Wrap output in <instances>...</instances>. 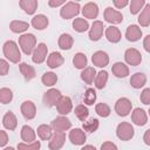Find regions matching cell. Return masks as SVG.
<instances>
[{"label":"cell","mask_w":150,"mask_h":150,"mask_svg":"<svg viewBox=\"0 0 150 150\" xmlns=\"http://www.w3.org/2000/svg\"><path fill=\"white\" fill-rule=\"evenodd\" d=\"M48 23H49V20H48V18H47L45 14L34 15L33 19H32V21H30V25H32L35 29H38V30H42V29L47 28Z\"/></svg>","instance_id":"obj_26"},{"label":"cell","mask_w":150,"mask_h":150,"mask_svg":"<svg viewBox=\"0 0 150 150\" xmlns=\"http://www.w3.org/2000/svg\"><path fill=\"white\" fill-rule=\"evenodd\" d=\"M143 48L145 49V52L150 53V34H148L143 39Z\"/></svg>","instance_id":"obj_51"},{"label":"cell","mask_w":150,"mask_h":150,"mask_svg":"<svg viewBox=\"0 0 150 150\" xmlns=\"http://www.w3.org/2000/svg\"><path fill=\"white\" fill-rule=\"evenodd\" d=\"M41 82L46 87H53L57 82V75L53 71H46L41 77Z\"/></svg>","instance_id":"obj_38"},{"label":"cell","mask_w":150,"mask_h":150,"mask_svg":"<svg viewBox=\"0 0 150 150\" xmlns=\"http://www.w3.org/2000/svg\"><path fill=\"white\" fill-rule=\"evenodd\" d=\"M19 6L21 7V9H23V12L26 14L32 15L38 9L39 2H38V0H20L19 1Z\"/></svg>","instance_id":"obj_27"},{"label":"cell","mask_w":150,"mask_h":150,"mask_svg":"<svg viewBox=\"0 0 150 150\" xmlns=\"http://www.w3.org/2000/svg\"><path fill=\"white\" fill-rule=\"evenodd\" d=\"M52 128L54 131H60V132H64L67 130H69L71 128V122L68 117L66 116H57L56 118H54L50 123Z\"/></svg>","instance_id":"obj_10"},{"label":"cell","mask_w":150,"mask_h":150,"mask_svg":"<svg viewBox=\"0 0 150 150\" xmlns=\"http://www.w3.org/2000/svg\"><path fill=\"white\" fill-rule=\"evenodd\" d=\"M36 134L38 136L40 137V139L42 141H49L53 136V128L52 125H47V124H40L38 127V130H36Z\"/></svg>","instance_id":"obj_31"},{"label":"cell","mask_w":150,"mask_h":150,"mask_svg":"<svg viewBox=\"0 0 150 150\" xmlns=\"http://www.w3.org/2000/svg\"><path fill=\"white\" fill-rule=\"evenodd\" d=\"M66 142V134L60 132V131H54L52 138L48 142V148L49 150H60Z\"/></svg>","instance_id":"obj_14"},{"label":"cell","mask_w":150,"mask_h":150,"mask_svg":"<svg viewBox=\"0 0 150 150\" xmlns=\"http://www.w3.org/2000/svg\"><path fill=\"white\" fill-rule=\"evenodd\" d=\"M80 12H81V6H80L79 2L68 1V2H66L64 6L61 7V9H60V15H61L62 19L68 20V19H71V18L76 16Z\"/></svg>","instance_id":"obj_3"},{"label":"cell","mask_w":150,"mask_h":150,"mask_svg":"<svg viewBox=\"0 0 150 150\" xmlns=\"http://www.w3.org/2000/svg\"><path fill=\"white\" fill-rule=\"evenodd\" d=\"M112 74L118 79H124L129 75V67L123 62H115L111 66Z\"/></svg>","instance_id":"obj_25"},{"label":"cell","mask_w":150,"mask_h":150,"mask_svg":"<svg viewBox=\"0 0 150 150\" xmlns=\"http://www.w3.org/2000/svg\"><path fill=\"white\" fill-rule=\"evenodd\" d=\"M2 150H15L13 146H7V148H4Z\"/></svg>","instance_id":"obj_54"},{"label":"cell","mask_w":150,"mask_h":150,"mask_svg":"<svg viewBox=\"0 0 150 150\" xmlns=\"http://www.w3.org/2000/svg\"><path fill=\"white\" fill-rule=\"evenodd\" d=\"M8 70H9V63L5 59H1L0 60V75L1 76L7 75Z\"/></svg>","instance_id":"obj_46"},{"label":"cell","mask_w":150,"mask_h":150,"mask_svg":"<svg viewBox=\"0 0 150 150\" xmlns=\"http://www.w3.org/2000/svg\"><path fill=\"white\" fill-rule=\"evenodd\" d=\"M69 141L74 144V145H83L86 143L87 136H86V131L83 129L80 128H74L69 131Z\"/></svg>","instance_id":"obj_13"},{"label":"cell","mask_w":150,"mask_h":150,"mask_svg":"<svg viewBox=\"0 0 150 150\" xmlns=\"http://www.w3.org/2000/svg\"><path fill=\"white\" fill-rule=\"evenodd\" d=\"M19 70H20L21 75L23 76L25 81H27V82L30 81V80H33V79L36 76V70H35V68H34L33 66L26 63V62H21V63L19 64Z\"/></svg>","instance_id":"obj_22"},{"label":"cell","mask_w":150,"mask_h":150,"mask_svg":"<svg viewBox=\"0 0 150 150\" xmlns=\"http://www.w3.org/2000/svg\"><path fill=\"white\" fill-rule=\"evenodd\" d=\"M135 135V129L129 122H121L116 128V136L121 141H130Z\"/></svg>","instance_id":"obj_4"},{"label":"cell","mask_w":150,"mask_h":150,"mask_svg":"<svg viewBox=\"0 0 150 150\" xmlns=\"http://www.w3.org/2000/svg\"><path fill=\"white\" fill-rule=\"evenodd\" d=\"M131 120H132L134 124H136L138 127H143L148 123V114L142 108H135L131 111Z\"/></svg>","instance_id":"obj_16"},{"label":"cell","mask_w":150,"mask_h":150,"mask_svg":"<svg viewBox=\"0 0 150 150\" xmlns=\"http://www.w3.org/2000/svg\"><path fill=\"white\" fill-rule=\"evenodd\" d=\"M40 148H41L40 141H35L33 143L21 142L18 144V150H40Z\"/></svg>","instance_id":"obj_44"},{"label":"cell","mask_w":150,"mask_h":150,"mask_svg":"<svg viewBox=\"0 0 150 150\" xmlns=\"http://www.w3.org/2000/svg\"><path fill=\"white\" fill-rule=\"evenodd\" d=\"M61 96H62V95H61V91H60L59 89L50 88L49 90H47V91L43 94V96H42V102H43V104H45L46 107L52 108V107L56 105V103H57V101L60 100Z\"/></svg>","instance_id":"obj_7"},{"label":"cell","mask_w":150,"mask_h":150,"mask_svg":"<svg viewBox=\"0 0 150 150\" xmlns=\"http://www.w3.org/2000/svg\"><path fill=\"white\" fill-rule=\"evenodd\" d=\"M145 0H131L129 2V8H130V13L132 15H136L141 12V9L144 8L145 6Z\"/></svg>","instance_id":"obj_41"},{"label":"cell","mask_w":150,"mask_h":150,"mask_svg":"<svg viewBox=\"0 0 150 150\" xmlns=\"http://www.w3.org/2000/svg\"><path fill=\"white\" fill-rule=\"evenodd\" d=\"M20 136H21V139L25 143H33V142L36 141V132H35V130L32 127L27 125V124L21 128Z\"/></svg>","instance_id":"obj_24"},{"label":"cell","mask_w":150,"mask_h":150,"mask_svg":"<svg viewBox=\"0 0 150 150\" xmlns=\"http://www.w3.org/2000/svg\"><path fill=\"white\" fill-rule=\"evenodd\" d=\"M28 28H29V23L26 22V21H22V20H13V21H11V23H9V29H11L13 33H15V34L23 33V32H26Z\"/></svg>","instance_id":"obj_32"},{"label":"cell","mask_w":150,"mask_h":150,"mask_svg":"<svg viewBox=\"0 0 150 150\" xmlns=\"http://www.w3.org/2000/svg\"><path fill=\"white\" fill-rule=\"evenodd\" d=\"M96 101V90L94 88H88L83 95V103L86 105H93Z\"/></svg>","instance_id":"obj_40"},{"label":"cell","mask_w":150,"mask_h":150,"mask_svg":"<svg viewBox=\"0 0 150 150\" xmlns=\"http://www.w3.org/2000/svg\"><path fill=\"white\" fill-rule=\"evenodd\" d=\"M63 62H64V59H63L62 54L59 52H52L47 57V66L52 69L59 68L60 66L63 64Z\"/></svg>","instance_id":"obj_21"},{"label":"cell","mask_w":150,"mask_h":150,"mask_svg":"<svg viewBox=\"0 0 150 150\" xmlns=\"http://www.w3.org/2000/svg\"><path fill=\"white\" fill-rule=\"evenodd\" d=\"M2 125L4 128H6L7 130H15L16 127H18V120H16V116L14 115L13 111H7L4 117H2Z\"/></svg>","instance_id":"obj_23"},{"label":"cell","mask_w":150,"mask_h":150,"mask_svg":"<svg viewBox=\"0 0 150 150\" xmlns=\"http://www.w3.org/2000/svg\"><path fill=\"white\" fill-rule=\"evenodd\" d=\"M146 83V76L143 73H135L130 77V84L135 89H141Z\"/></svg>","instance_id":"obj_29"},{"label":"cell","mask_w":150,"mask_h":150,"mask_svg":"<svg viewBox=\"0 0 150 150\" xmlns=\"http://www.w3.org/2000/svg\"><path fill=\"white\" fill-rule=\"evenodd\" d=\"M47 54H48V47L46 43L40 42L36 48L34 49L33 54H32V61L36 64H41L47 60Z\"/></svg>","instance_id":"obj_6"},{"label":"cell","mask_w":150,"mask_h":150,"mask_svg":"<svg viewBox=\"0 0 150 150\" xmlns=\"http://www.w3.org/2000/svg\"><path fill=\"white\" fill-rule=\"evenodd\" d=\"M87 63H88V59L83 53H76L73 57V64L76 69H84L87 68Z\"/></svg>","instance_id":"obj_35"},{"label":"cell","mask_w":150,"mask_h":150,"mask_svg":"<svg viewBox=\"0 0 150 150\" xmlns=\"http://www.w3.org/2000/svg\"><path fill=\"white\" fill-rule=\"evenodd\" d=\"M142 29L137 25H130L127 27L125 30V38L130 42H136L142 38Z\"/></svg>","instance_id":"obj_19"},{"label":"cell","mask_w":150,"mask_h":150,"mask_svg":"<svg viewBox=\"0 0 150 150\" xmlns=\"http://www.w3.org/2000/svg\"><path fill=\"white\" fill-rule=\"evenodd\" d=\"M104 32H105L104 23L100 20H95L89 29V39L91 41H98L102 38Z\"/></svg>","instance_id":"obj_12"},{"label":"cell","mask_w":150,"mask_h":150,"mask_svg":"<svg viewBox=\"0 0 150 150\" xmlns=\"http://www.w3.org/2000/svg\"><path fill=\"white\" fill-rule=\"evenodd\" d=\"M148 114H149V116H150V108H149V110H148Z\"/></svg>","instance_id":"obj_55"},{"label":"cell","mask_w":150,"mask_h":150,"mask_svg":"<svg viewBox=\"0 0 150 150\" xmlns=\"http://www.w3.org/2000/svg\"><path fill=\"white\" fill-rule=\"evenodd\" d=\"M107 82H108V73L105 70H100L96 74V77L94 81L96 89H103L105 87Z\"/></svg>","instance_id":"obj_36"},{"label":"cell","mask_w":150,"mask_h":150,"mask_svg":"<svg viewBox=\"0 0 150 150\" xmlns=\"http://www.w3.org/2000/svg\"><path fill=\"white\" fill-rule=\"evenodd\" d=\"M143 142L150 146V129H148L143 135Z\"/></svg>","instance_id":"obj_52"},{"label":"cell","mask_w":150,"mask_h":150,"mask_svg":"<svg viewBox=\"0 0 150 150\" xmlns=\"http://www.w3.org/2000/svg\"><path fill=\"white\" fill-rule=\"evenodd\" d=\"M2 53H4V56L12 63H19L21 60V52L19 49V46L13 40H7L4 43Z\"/></svg>","instance_id":"obj_1"},{"label":"cell","mask_w":150,"mask_h":150,"mask_svg":"<svg viewBox=\"0 0 150 150\" xmlns=\"http://www.w3.org/2000/svg\"><path fill=\"white\" fill-rule=\"evenodd\" d=\"M124 60L129 66L137 67L142 62V54L136 48H128L124 52Z\"/></svg>","instance_id":"obj_9"},{"label":"cell","mask_w":150,"mask_h":150,"mask_svg":"<svg viewBox=\"0 0 150 150\" xmlns=\"http://www.w3.org/2000/svg\"><path fill=\"white\" fill-rule=\"evenodd\" d=\"M104 35L107 38V40L111 43H117L120 42L121 38H122V34H121V30L116 27V26H109V27H105V32H104Z\"/></svg>","instance_id":"obj_20"},{"label":"cell","mask_w":150,"mask_h":150,"mask_svg":"<svg viewBox=\"0 0 150 150\" xmlns=\"http://www.w3.org/2000/svg\"><path fill=\"white\" fill-rule=\"evenodd\" d=\"M103 18L107 22L111 23L112 26L114 25H118L123 21V15L120 11L112 8V7H107L104 9V13H103Z\"/></svg>","instance_id":"obj_8"},{"label":"cell","mask_w":150,"mask_h":150,"mask_svg":"<svg viewBox=\"0 0 150 150\" xmlns=\"http://www.w3.org/2000/svg\"><path fill=\"white\" fill-rule=\"evenodd\" d=\"M81 150H97L94 145H90V144H87V145H83L81 148Z\"/></svg>","instance_id":"obj_53"},{"label":"cell","mask_w":150,"mask_h":150,"mask_svg":"<svg viewBox=\"0 0 150 150\" xmlns=\"http://www.w3.org/2000/svg\"><path fill=\"white\" fill-rule=\"evenodd\" d=\"M56 110L57 112L61 115V116H66L68 115L69 112H71L73 110V102H71V98L69 96H61L60 100L57 101L56 103Z\"/></svg>","instance_id":"obj_11"},{"label":"cell","mask_w":150,"mask_h":150,"mask_svg":"<svg viewBox=\"0 0 150 150\" xmlns=\"http://www.w3.org/2000/svg\"><path fill=\"white\" fill-rule=\"evenodd\" d=\"M96 70L94 67H87L84 68L82 71H81V79L84 83L87 84H91L94 81H95V77H96Z\"/></svg>","instance_id":"obj_33"},{"label":"cell","mask_w":150,"mask_h":150,"mask_svg":"<svg viewBox=\"0 0 150 150\" xmlns=\"http://www.w3.org/2000/svg\"><path fill=\"white\" fill-rule=\"evenodd\" d=\"M73 28L77 33H84L86 30L90 29L89 28V22L84 18H76L73 20Z\"/></svg>","instance_id":"obj_34"},{"label":"cell","mask_w":150,"mask_h":150,"mask_svg":"<svg viewBox=\"0 0 150 150\" xmlns=\"http://www.w3.org/2000/svg\"><path fill=\"white\" fill-rule=\"evenodd\" d=\"M132 103L128 97H120L115 103V111L118 116L125 117L131 112Z\"/></svg>","instance_id":"obj_5"},{"label":"cell","mask_w":150,"mask_h":150,"mask_svg":"<svg viewBox=\"0 0 150 150\" xmlns=\"http://www.w3.org/2000/svg\"><path fill=\"white\" fill-rule=\"evenodd\" d=\"M12 100H13V91L7 87L0 88V102L2 104H7L12 102Z\"/></svg>","instance_id":"obj_42"},{"label":"cell","mask_w":150,"mask_h":150,"mask_svg":"<svg viewBox=\"0 0 150 150\" xmlns=\"http://www.w3.org/2000/svg\"><path fill=\"white\" fill-rule=\"evenodd\" d=\"M64 5H66V0H49L48 1L49 7H60V6H64Z\"/></svg>","instance_id":"obj_50"},{"label":"cell","mask_w":150,"mask_h":150,"mask_svg":"<svg viewBox=\"0 0 150 150\" xmlns=\"http://www.w3.org/2000/svg\"><path fill=\"white\" fill-rule=\"evenodd\" d=\"M8 142V136L5 130H0V146H5Z\"/></svg>","instance_id":"obj_49"},{"label":"cell","mask_w":150,"mask_h":150,"mask_svg":"<svg viewBox=\"0 0 150 150\" xmlns=\"http://www.w3.org/2000/svg\"><path fill=\"white\" fill-rule=\"evenodd\" d=\"M74 114L80 121L84 122V121H87V118L89 116V110L84 104H77L74 109Z\"/></svg>","instance_id":"obj_39"},{"label":"cell","mask_w":150,"mask_h":150,"mask_svg":"<svg viewBox=\"0 0 150 150\" xmlns=\"http://www.w3.org/2000/svg\"><path fill=\"white\" fill-rule=\"evenodd\" d=\"M20 110H21V114L22 116L26 118V120H33L35 116H36V107L35 104L27 100V101H23L21 103V107H20Z\"/></svg>","instance_id":"obj_15"},{"label":"cell","mask_w":150,"mask_h":150,"mask_svg":"<svg viewBox=\"0 0 150 150\" xmlns=\"http://www.w3.org/2000/svg\"><path fill=\"white\" fill-rule=\"evenodd\" d=\"M137 21L142 27H148L150 25V4L149 2H146L144 8L141 11L137 18Z\"/></svg>","instance_id":"obj_30"},{"label":"cell","mask_w":150,"mask_h":150,"mask_svg":"<svg viewBox=\"0 0 150 150\" xmlns=\"http://www.w3.org/2000/svg\"><path fill=\"white\" fill-rule=\"evenodd\" d=\"M18 43L26 55H32L36 48V38L32 33H25L19 38Z\"/></svg>","instance_id":"obj_2"},{"label":"cell","mask_w":150,"mask_h":150,"mask_svg":"<svg viewBox=\"0 0 150 150\" xmlns=\"http://www.w3.org/2000/svg\"><path fill=\"white\" fill-rule=\"evenodd\" d=\"M95 111L100 117H108L111 112V109L107 103L102 102V103H97L95 105Z\"/></svg>","instance_id":"obj_43"},{"label":"cell","mask_w":150,"mask_h":150,"mask_svg":"<svg viewBox=\"0 0 150 150\" xmlns=\"http://www.w3.org/2000/svg\"><path fill=\"white\" fill-rule=\"evenodd\" d=\"M101 150H118L117 149V145L110 141H107V142H103L102 145H101Z\"/></svg>","instance_id":"obj_47"},{"label":"cell","mask_w":150,"mask_h":150,"mask_svg":"<svg viewBox=\"0 0 150 150\" xmlns=\"http://www.w3.org/2000/svg\"><path fill=\"white\" fill-rule=\"evenodd\" d=\"M139 100H141V102H142L143 104L150 105V88H144V89L141 91Z\"/></svg>","instance_id":"obj_45"},{"label":"cell","mask_w":150,"mask_h":150,"mask_svg":"<svg viewBox=\"0 0 150 150\" xmlns=\"http://www.w3.org/2000/svg\"><path fill=\"white\" fill-rule=\"evenodd\" d=\"M112 5H114L117 9H122V8H124L125 6L129 5V1H128V0H114V1H112Z\"/></svg>","instance_id":"obj_48"},{"label":"cell","mask_w":150,"mask_h":150,"mask_svg":"<svg viewBox=\"0 0 150 150\" xmlns=\"http://www.w3.org/2000/svg\"><path fill=\"white\" fill-rule=\"evenodd\" d=\"M57 45L62 50H69L74 45V39H73V36L70 34L63 33V34H61L59 36Z\"/></svg>","instance_id":"obj_28"},{"label":"cell","mask_w":150,"mask_h":150,"mask_svg":"<svg viewBox=\"0 0 150 150\" xmlns=\"http://www.w3.org/2000/svg\"><path fill=\"white\" fill-rule=\"evenodd\" d=\"M81 12H82L84 19H87V20L88 19L94 20V19H96L98 16V6H97V4L90 1V2H87L82 7V11Z\"/></svg>","instance_id":"obj_18"},{"label":"cell","mask_w":150,"mask_h":150,"mask_svg":"<svg viewBox=\"0 0 150 150\" xmlns=\"http://www.w3.org/2000/svg\"><path fill=\"white\" fill-rule=\"evenodd\" d=\"M91 62L95 67H98V68H104L105 66H108L109 63V56L103 50H97L91 56Z\"/></svg>","instance_id":"obj_17"},{"label":"cell","mask_w":150,"mask_h":150,"mask_svg":"<svg viewBox=\"0 0 150 150\" xmlns=\"http://www.w3.org/2000/svg\"><path fill=\"white\" fill-rule=\"evenodd\" d=\"M100 127V122L97 118H89L88 121H84L83 124H82V129L86 131V132H89V134H93Z\"/></svg>","instance_id":"obj_37"}]
</instances>
